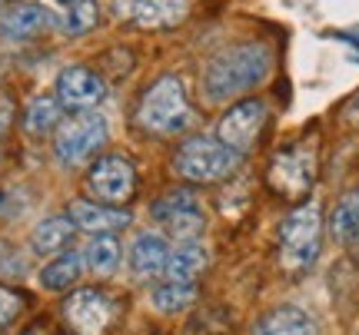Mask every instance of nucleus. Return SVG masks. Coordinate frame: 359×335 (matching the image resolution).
Masks as SVG:
<instances>
[{
  "mask_svg": "<svg viewBox=\"0 0 359 335\" xmlns=\"http://www.w3.org/2000/svg\"><path fill=\"white\" fill-rule=\"evenodd\" d=\"M154 216L177 236L180 243L196 239L206 226V216L200 209V203H196L193 190H170L167 196H160L154 203Z\"/></svg>",
  "mask_w": 359,
  "mask_h": 335,
  "instance_id": "obj_10",
  "label": "nucleus"
},
{
  "mask_svg": "<svg viewBox=\"0 0 359 335\" xmlns=\"http://www.w3.org/2000/svg\"><path fill=\"white\" fill-rule=\"evenodd\" d=\"M167 259H170V245L163 236L156 232H143L133 239V249H130V269L137 272L140 279H156L167 272Z\"/></svg>",
  "mask_w": 359,
  "mask_h": 335,
  "instance_id": "obj_14",
  "label": "nucleus"
},
{
  "mask_svg": "<svg viewBox=\"0 0 359 335\" xmlns=\"http://www.w3.org/2000/svg\"><path fill=\"white\" fill-rule=\"evenodd\" d=\"M253 335H320V325L309 312L296 309V306H280L259 319Z\"/></svg>",
  "mask_w": 359,
  "mask_h": 335,
  "instance_id": "obj_16",
  "label": "nucleus"
},
{
  "mask_svg": "<svg viewBox=\"0 0 359 335\" xmlns=\"http://www.w3.org/2000/svg\"><path fill=\"white\" fill-rule=\"evenodd\" d=\"M103 97H107V83H103V77L97 70L80 66V64L60 70V77H57V100H60L64 110L90 113Z\"/></svg>",
  "mask_w": 359,
  "mask_h": 335,
  "instance_id": "obj_11",
  "label": "nucleus"
},
{
  "mask_svg": "<svg viewBox=\"0 0 359 335\" xmlns=\"http://www.w3.org/2000/svg\"><path fill=\"white\" fill-rule=\"evenodd\" d=\"M190 120V104H187V90L177 73H163L150 90L143 93L140 110H137V123L147 133H180Z\"/></svg>",
  "mask_w": 359,
  "mask_h": 335,
  "instance_id": "obj_3",
  "label": "nucleus"
},
{
  "mask_svg": "<svg viewBox=\"0 0 359 335\" xmlns=\"http://www.w3.org/2000/svg\"><path fill=\"white\" fill-rule=\"evenodd\" d=\"M330 232L336 243L359 245V190H349L336 199L333 213H330Z\"/></svg>",
  "mask_w": 359,
  "mask_h": 335,
  "instance_id": "obj_18",
  "label": "nucleus"
},
{
  "mask_svg": "<svg viewBox=\"0 0 359 335\" xmlns=\"http://www.w3.org/2000/svg\"><path fill=\"white\" fill-rule=\"evenodd\" d=\"M240 163V153L223 146L213 136H190L173 156V169L190 183H217L226 180Z\"/></svg>",
  "mask_w": 359,
  "mask_h": 335,
  "instance_id": "obj_4",
  "label": "nucleus"
},
{
  "mask_svg": "<svg viewBox=\"0 0 359 335\" xmlns=\"http://www.w3.org/2000/svg\"><path fill=\"white\" fill-rule=\"evenodd\" d=\"M20 309H24V296L7 289V285H0V329L11 325L13 319L20 315Z\"/></svg>",
  "mask_w": 359,
  "mask_h": 335,
  "instance_id": "obj_25",
  "label": "nucleus"
},
{
  "mask_svg": "<svg viewBox=\"0 0 359 335\" xmlns=\"http://www.w3.org/2000/svg\"><path fill=\"white\" fill-rule=\"evenodd\" d=\"M114 299L100 289H77L64 302V322L74 329V335H107V329L114 325Z\"/></svg>",
  "mask_w": 359,
  "mask_h": 335,
  "instance_id": "obj_9",
  "label": "nucleus"
},
{
  "mask_svg": "<svg viewBox=\"0 0 359 335\" xmlns=\"http://www.w3.org/2000/svg\"><path fill=\"white\" fill-rule=\"evenodd\" d=\"M70 222L77 229L87 232H116L130 226V213L127 209H114V206H103V203H87V199H77L70 203Z\"/></svg>",
  "mask_w": 359,
  "mask_h": 335,
  "instance_id": "obj_13",
  "label": "nucleus"
},
{
  "mask_svg": "<svg viewBox=\"0 0 359 335\" xmlns=\"http://www.w3.org/2000/svg\"><path fill=\"white\" fill-rule=\"evenodd\" d=\"M266 127V104L259 97H246L240 104H233L217 123V140L230 146L233 153H246L253 150L259 133Z\"/></svg>",
  "mask_w": 359,
  "mask_h": 335,
  "instance_id": "obj_8",
  "label": "nucleus"
},
{
  "mask_svg": "<svg viewBox=\"0 0 359 335\" xmlns=\"http://www.w3.org/2000/svg\"><path fill=\"white\" fill-rule=\"evenodd\" d=\"M57 3H60V7H74L77 0H57Z\"/></svg>",
  "mask_w": 359,
  "mask_h": 335,
  "instance_id": "obj_29",
  "label": "nucleus"
},
{
  "mask_svg": "<svg viewBox=\"0 0 359 335\" xmlns=\"http://www.w3.org/2000/svg\"><path fill=\"white\" fill-rule=\"evenodd\" d=\"M190 10V0H127V17L147 30L177 27Z\"/></svg>",
  "mask_w": 359,
  "mask_h": 335,
  "instance_id": "obj_12",
  "label": "nucleus"
},
{
  "mask_svg": "<svg viewBox=\"0 0 359 335\" xmlns=\"http://www.w3.org/2000/svg\"><path fill=\"white\" fill-rule=\"evenodd\" d=\"M24 335H47V332H43V329H27Z\"/></svg>",
  "mask_w": 359,
  "mask_h": 335,
  "instance_id": "obj_28",
  "label": "nucleus"
},
{
  "mask_svg": "<svg viewBox=\"0 0 359 335\" xmlns=\"http://www.w3.org/2000/svg\"><path fill=\"white\" fill-rule=\"evenodd\" d=\"M107 120L100 113H74L70 120H60L53 136V153L64 166H80L107 143Z\"/></svg>",
  "mask_w": 359,
  "mask_h": 335,
  "instance_id": "obj_5",
  "label": "nucleus"
},
{
  "mask_svg": "<svg viewBox=\"0 0 359 335\" xmlns=\"http://www.w3.org/2000/svg\"><path fill=\"white\" fill-rule=\"evenodd\" d=\"M349 120H353V123H359V93L353 97V104H349Z\"/></svg>",
  "mask_w": 359,
  "mask_h": 335,
  "instance_id": "obj_27",
  "label": "nucleus"
},
{
  "mask_svg": "<svg viewBox=\"0 0 359 335\" xmlns=\"http://www.w3.org/2000/svg\"><path fill=\"white\" fill-rule=\"evenodd\" d=\"M193 302H196V283H170L167 279V283L154 292V306L160 312H167V315L190 309Z\"/></svg>",
  "mask_w": 359,
  "mask_h": 335,
  "instance_id": "obj_23",
  "label": "nucleus"
},
{
  "mask_svg": "<svg viewBox=\"0 0 359 335\" xmlns=\"http://www.w3.org/2000/svg\"><path fill=\"white\" fill-rule=\"evenodd\" d=\"M11 3H13V0H11Z\"/></svg>",
  "mask_w": 359,
  "mask_h": 335,
  "instance_id": "obj_30",
  "label": "nucleus"
},
{
  "mask_svg": "<svg viewBox=\"0 0 359 335\" xmlns=\"http://www.w3.org/2000/svg\"><path fill=\"white\" fill-rule=\"evenodd\" d=\"M74 229L77 226L70 222V216H50V220H43L34 229V249H37L40 256H53V252H60V249L70 245Z\"/></svg>",
  "mask_w": 359,
  "mask_h": 335,
  "instance_id": "obj_19",
  "label": "nucleus"
},
{
  "mask_svg": "<svg viewBox=\"0 0 359 335\" xmlns=\"http://www.w3.org/2000/svg\"><path fill=\"white\" fill-rule=\"evenodd\" d=\"M87 190L103 206H123L137 193V169L127 156H100L87 173Z\"/></svg>",
  "mask_w": 359,
  "mask_h": 335,
  "instance_id": "obj_7",
  "label": "nucleus"
},
{
  "mask_svg": "<svg viewBox=\"0 0 359 335\" xmlns=\"http://www.w3.org/2000/svg\"><path fill=\"white\" fill-rule=\"evenodd\" d=\"M273 70V53H269L266 43H236V47H226L219 50L203 73V93L206 100L213 104H223L230 97H240L246 90H257L259 83L269 77Z\"/></svg>",
  "mask_w": 359,
  "mask_h": 335,
  "instance_id": "obj_1",
  "label": "nucleus"
},
{
  "mask_svg": "<svg viewBox=\"0 0 359 335\" xmlns=\"http://www.w3.org/2000/svg\"><path fill=\"white\" fill-rule=\"evenodd\" d=\"M87 259L90 272H97V276H114L116 266H120V243H116V236L110 232H100V236H93L87 245Z\"/></svg>",
  "mask_w": 359,
  "mask_h": 335,
  "instance_id": "obj_22",
  "label": "nucleus"
},
{
  "mask_svg": "<svg viewBox=\"0 0 359 335\" xmlns=\"http://www.w3.org/2000/svg\"><path fill=\"white\" fill-rule=\"evenodd\" d=\"M11 120H13V100L7 93H0V136L11 129Z\"/></svg>",
  "mask_w": 359,
  "mask_h": 335,
  "instance_id": "obj_26",
  "label": "nucleus"
},
{
  "mask_svg": "<svg viewBox=\"0 0 359 335\" xmlns=\"http://www.w3.org/2000/svg\"><path fill=\"white\" fill-rule=\"evenodd\" d=\"M323 245V209L316 203H303L286 213L280 222V262L283 269H309Z\"/></svg>",
  "mask_w": 359,
  "mask_h": 335,
  "instance_id": "obj_2",
  "label": "nucleus"
},
{
  "mask_svg": "<svg viewBox=\"0 0 359 335\" xmlns=\"http://www.w3.org/2000/svg\"><path fill=\"white\" fill-rule=\"evenodd\" d=\"M50 27H53V17L47 7H40V3H17L0 20V34L11 40H34L43 30H50Z\"/></svg>",
  "mask_w": 359,
  "mask_h": 335,
  "instance_id": "obj_15",
  "label": "nucleus"
},
{
  "mask_svg": "<svg viewBox=\"0 0 359 335\" xmlns=\"http://www.w3.org/2000/svg\"><path fill=\"white\" fill-rule=\"evenodd\" d=\"M60 100H53V97H37V100H30L27 104V113H24V129L30 136H43V133H50V129L60 127Z\"/></svg>",
  "mask_w": 359,
  "mask_h": 335,
  "instance_id": "obj_21",
  "label": "nucleus"
},
{
  "mask_svg": "<svg viewBox=\"0 0 359 335\" xmlns=\"http://www.w3.org/2000/svg\"><path fill=\"white\" fill-rule=\"evenodd\" d=\"M100 24V7H97V0H77L74 7H67L64 13V34L67 37H83L90 34L93 27Z\"/></svg>",
  "mask_w": 359,
  "mask_h": 335,
  "instance_id": "obj_24",
  "label": "nucleus"
},
{
  "mask_svg": "<svg viewBox=\"0 0 359 335\" xmlns=\"http://www.w3.org/2000/svg\"><path fill=\"white\" fill-rule=\"evenodd\" d=\"M206 249L196 239H187L180 243L177 249H170V259H167V276L170 283H196V276L206 269Z\"/></svg>",
  "mask_w": 359,
  "mask_h": 335,
  "instance_id": "obj_17",
  "label": "nucleus"
},
{
  "mask_svg": "<svg viewBox=\"0 0 359 335\" xmlns=\"http://www.w3.org/2000/svg\"><path fill=\"white\" fill-rule=\"evenodd\" d=\"M80 272H83V259H80L77 252H67V256L53 259V262L43 266L40 285L50 289V292H64V289H70V285L80 279Z\"/></svg>",
  "mask_w": 359,
  "mask_h": 335,
  "instance_id": "obj_20",
  "label": "nucleus"
},
{
  "mask_svg": "<svg viewBox=\"0 0 359 335\" xmlns=\"http://www.w3.org/2000/svg\"><path fill=\"white\" fill-rule=\"evenodd\" d=\"M313 180H316V153L309 143H293L269 159L266 183L273 186V193L286 196V199L309 196Z\"/></svg>",
  "mask_w": 359,
  "mask_h": 335,
  "instance_id": "obj_6",
  "label": "nucleus"
}]
</instances>
